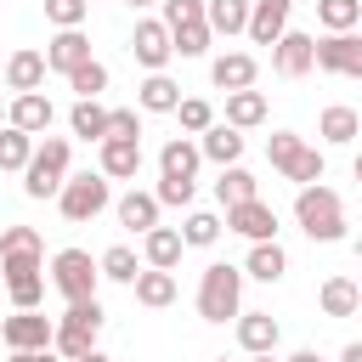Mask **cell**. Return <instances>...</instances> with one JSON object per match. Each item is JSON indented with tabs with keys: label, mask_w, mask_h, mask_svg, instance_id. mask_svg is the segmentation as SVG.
<instances>
[{
	"label": "cell",
	"mask_w": 362,
	"mask_h": 362,
	"mask_svg": "<svg viewBox=\"0 0 362 362\" xmlns=\"http://www.w3.org/2000/svg\"><path fill=\"white\" fill-rule=\"evenodd\" d=\"M130 288H136V305H147V311H164V305L175 300V272H164V266H141Z\"/></svg>",
	"instance_id": "22"
},
{
	"label": "cell",
	"mask_w": 362,
	"mask_h": 362,
	"mask_svg": "<svg viewBox=\"0 0 362 362\" xmlns=\"http://www.w3.org/2000/svg\"><path fill=\"white\" fill-rule=\"evenodd\" d=\"M0 79H6V62H0Z\"/></svg>",
	"instance_id": "55"
},
{
	"label": "cell",
	"mask_w": 362,
	"mask_h": 362,
	"mask_svg": "<svg viewBox=\"0 0 362 362\" xmlns=\"http://www.w3.org/2000/svg\"><path fill=\"white\" fill-rule=\"evenodd\" d=\"M356 260H362V238H356Z\"/></svg>",
	"instance_id": "53"
},
{
	"label": "cell",
	"mask_w": 362,
	"mask_h": 362,
	"mask_svg": "<svg viewBox=\"0 0 362 362\" xmlns=\"http://www.w3.org/2000/svg\"><path fill=\"white\" fill-rule=\"evenodd\" d=\"M34 158V136L17 124H0V170H23Z\"/></svg>",
	"instance_id": "36"
},
{
	"label": "cell",
	"mask_w": 362,
	"mask_h": 362,
	"mask_svg": "<svg viewBox=\"0 0 362 362\" xmlns=\"http://www.w3.org/2000/svg\"><path fill=\"white\" fill-rule=\"evenodd\" d=\"M226 232H238L249 243H266V238H277V209L260 204V198H243V204L226 209Z\"/></svg>",
	"instance_id": "12"
},
{
	"label": "cell",
	"mask_w": 362,
	"mask_h": 362,
	"mask_svg": "<svg viewBox=\"0 0 362 362\" xmlns=\"http://www.w3.org/2000/svg\"><path fill=\"white\" fill-rule=\"evenodd\" d=\"M288 362H322V356H317V351H294Z\"/></svg>",
	"instance_id": "49"
},
{
	"label": "cell",
	"mask_w": 362,
	"mask_h": 362,
	"mask_svg": "<svg viewBox=\"0 0 362 362\" xmlns=\"http://www.w3.org/2000/svg\"><path fill=\"white\" fill-rule=\"evenodd\" d=\"M181 249H187V243H181L175 226H153V232H141V255H147V266H164V272H170V266L181 260Z\"/></svg>",
	"instance_id": "33"
},
{
	"label": "cell",
	"mask_w": 362,
	"mask_h": 362,
	"mask_svg": "<svg viewBox=\"0 0 362 362\" xmlns=\"http://www.w3.org/2000/svg\"><path fill=\"white\" fill-rule=\"evenodd\" d=\"M79 62H90V40H85L79 28H57L51 45H45V68H51V74H74Z\"/></svg>",
	"instance_id": "16"
},
{
	"label": "cell",
	"mask_w": 362,
	"mask_h": 362,
	"mask_svg": "<svg viewBox=\"0 0 362 362\" xmlns=\"http://www.w3.org/2000/svg\"><path fill=\"white\" fill-rule=\"evenodd\" d=\"M317 68L362 79V34H322L317 40Z\"/></svg>",
	"instance_id": "11"
},
{
	"label": "cell",
	"mask_w": 362,
	"mask_h": 362,
	"mask_svg": "<svg viewBox=\"0 0 362 362\" xmlns=\"http://www.w3.org/2000/svg\"><path fill=\"white\" fill-rule=\"evenodd\" d=\"M51 283H57L62 300H90L96 283H102V266H96L85 249H57V260H51Z\"/></svg>",
	"instance_id": "7"
},
{
	"label": "cell",
	"mask_w": 362,
	"mask_h": 362,
	"mask_svg": "<svg viewBox=\"0 0 362 362\" xmlns=\"http://www.w3.org/2000/svg\"><path fill=\"white\" fill-rule=\"evenodd\" d=\"M204 23H209V34H243L249 28V0H204Z\"/></svg>",
	"instance_id": "30"
},
{
	"label": "cell",
	"mask_w": 362,
	"mask_h": 362,
	"mask_svg": "<svg viewBox=\"0 0 362 362\" xmlns=\"http://www.w3.org/2000/svg\"><path fill=\"white\" fill-rule=\"evenodd\" d=\"M198 153H204L209 164H238V158H243V130H232V124L221 119V124H209V130H204Z\"/></svg>",
	"instance_id": "24"
},
{
	"label": "cell",
	"mask_w": 362,
	"mask_h": 362,
	"mask_svg": "<svg viewBox=\"0 0 362 362\" xmlns=\"http://www.w3.org/2000/svg\"><path fill=\"white\" fill-rule=\"evenodd\" d=\"M68 90H79V96H102L107 90V68L90 57V62H79L74 74H68Z\"/></svg>",
	"instance_id": "41"
},
{
	"label": "cell",
	"mask_w": 362,
	"mask_h": 362,
	"mask_svg": "<svg viewBox=\"0 0 362 362\" xmlns=\"http://www.w3.org/2000/svg\"><path fill=\"white\" fill-rule=\"evenodd\" d=\"M102 153H96V170L107 175V181H136V170H141V141H130V136H107V141H96Z\"/></svg>",
	"instance_id": "14"
},
{
	"label": "cell",
	"mask_w": 362,
	"mask_h": 362,
	"mask_svg": "<svg viewBox=\"0 0 362 362\" xmlns=\"http://www.w3.org/2000/svg\"><path fill=\"white\" fill-rule=\"evenodd\" d=\"M288 11H294V0H249V40L255 45H277L283 40V28H288Z\"/></svg>",
	"instance_id": "15"
},
{
	"label": "cell",
	"mask_w": 362,
	"mask_h": 362,
	"mask_svg": "<svg viewBox=\"0 0 362 362\" xmlns=\"http://www.w3.org/2000/svg\"><path fill=\"white\" fill-rule=\"evenodd\" d=\"M283 272H288V255H283V243H277V238H266V243H249L243 277H260V283H283Z\"/></svg>",
	"instance_id": "23"
},
{
	"label": "cell",
	"mask_w": 362,
	"mask_h": 362,
	"mask_svg": "<svg viewBox=\"0 0 362 362\" xmlns=\"http://www.w3.org/2000/svg\"><path fill=\"white\" fill-rule=\"evenodd\" d=\"M158 204H175V209H187L192 204V181H170V175H158V192H153Z\"/></svg>",
	"instance_id": "44"
},
{
	"label": "cell",
	"mask_w": 362,
	"mask_h": 362,
	"mask_svg": "<svg viewBox=\"0 0 362 362\" xmlns=\"http://www.w3.org/2000/svg\"><path fill=\"white\" fill-rule=\"evenodd\" d=\"M238 311H243V266H226V260L204 266V277H198V317L204 322H232Z\"/></svg>",
	"instance_id": "2"
},
{
	"label": "cell",
	"mask_w": 362,
	"mask_h": 362,
	"mask_svg": "<svg viewBox=\"0 0 362 362\" xmlns=\"http://www.w3.org/2000/svg\"><path fill=\"white\" fill-rule=\"evenodd\" d=\"M62 181H68V136H40L34 158L23 164V192L28 198H57Z\"/></svg>",
	"instance_id": "4"
},
{
	"label": "cell",
	"mask_w": 362,
	"mask_h": 362,
	"mask_svg": "<svg viewBox=\"0 0 362 362\" xmlns=\"http://www.w3.org/2000/svg\"><path fill=\"white\" fill-rule=\"evenodd\" d=\"M51 334H57V322H51V317H40V305H34V311H17V317H6V322H0V339H6L11 351H45V345H51Z\"/></svg>",
	"instance_id": "13"
},
{
	"label": "cell",
	"mask_w": 362,
	"mask_h": 362,
	"mask_svg": "<svg viewBox=\"0 0 362 362\" xmlns=\"http://www.w3.org/2000/svg\"><path fill=\"white\" fill-rule=\"evenodd\" d=\"M215 198H221V209H232V204H243V198H260V181H255V175H249L243 164H221Z\"/></svg>",
	"instance_id": "32"
},
{
	"label": "cell",
	"mask_w": 362,
	"mask_h": 362,
	"mask_svg": "<svg viewBox=\"0 0 362 362\" xmlns=\"http://www.w3.org/2000/svg\"><path fill=\"white\" fill-rule=\"evenodd\" d=\"M136 102H141V113H175L181 85H175L170 74H147V79L136 85Z\"/></svg>",
	"instance_id": "25"
},
{
	"label": "cell",
	"mask_w": 362,
	"mask_h": 362,
	"mask_svg": "<svg viewBox=\"0 0 362 362\" xmlns=\"http://www.w3.org/2000/svg\"><path fill=\"white\" fill-rule=\"evenodd\" d=\"M209 40H215V34H209V23H204V17H187V23H175V28H170L175 57H204V51H209Z\"/></svg>",
	"instance_id": "34"
},
{
	"label": "cell",
	"mask_w": 362,
	"mask_h": 362,
	"mask_svg": "<svg viewBox=\"0 0 362 362\" xmlns=\"http://www.w3.org/2000/svg\"><path fill=\"white\" fill-rule=\"evenodd\" d=\"M51 119H57V107H51V96H40V90H23V96L6 107V124L28 130V136H45V130H51Z\"/></svg>",
	"instance_id": "17"
},
{
	"label": "cell",
	"mask_w": 362,
	"mask_h": 362,
	"mask_svg": "<svg viewBox=\"0 0 362 362\" xmlns=\"http://www.w3.org/2000/svg\"><path fill=\"white\" fill-rule=\"evenodd\" d=\"M187 17H204V0H164V28H175V23H187Z\"/></svg>",
	"instance_id": "45"
},
{
	"label": "cell",
	"mask_w": 362,
	"mask_h": 362,
	"mask_svg": "<svg viewBox=\"0 0 362 362\" xmlns=\"http://www.w3.org/2000/svg\"><path fill=\"white\" fill-rule=\"evenodd\" d=\"M311 68H317V34L283 28V40L272 45V74L277 79H305Z\"/></svg>",
	"instance_id": "9"
},
{
	"label": "cell",
	"mask_w": 362,
	"mask_h": 362,
	"mask_svg": "<svg viewBox=\"0 0 362 362\" xmlns=\"http://www.w3.org/2000/svg\"><path fill=\"white\" fill-rule=\"evenodd\" d=\"M215 362H226V356H215Z\"/></svg>",
	"instance_id": "56"
},
{
	"label": "cell",
	"mask_w": 362,
	"mask_h": 362,
	"mask_svg": "<svg viewBox=\"0 0 362 362\" xmlns=\"http://www.w3.org/2000/svg\"><path fill=\"white\" fill-rule=\"evenodd\" d=\"M45 74H51V68H45V51H28V45H23V51L6 57V90H17V96H23V90H40Z\"/></svg>",
	"instance_id": "19"
},
{
	"label": "cell",
	"mask_w": 362,
	"mask_h": 362,
	"mask_svg": "<svg viewBox=\"0 0 362 362\" xmlns=\"http://www.w3.org/2000/svg\"><path fill=\"white\" fill-rule=\"evenodd\" d=\"M85 11H90V0H45V17H51L57 28H79Z\"/></svg>",
	"instance_id": "42"
},
{
	"label": "cell",
	"mask_w": 362,
	"mask_h": 362,
	"mask_svg": "<svg viewBox=\"0 0 362 362\" xmlns=\"http://www.w3.org/2000/svg\"><path fill=\"white\" fill-rule=\"evenodd\" d=\"M317 305H322V317H356L362 288H356L351 277H328V283L317 288Z\"/></svg>",
	"instance_id": "29"
},
{
	"label": "cell",
	"mask_w": 362,
	"mask_h": 362,
	"mask_svg": "<svg viewBox=\"0 0 362 362\" xmlns=\"http://www.w3.org/2000/svg\"><path fill=\"white\" fill-rule=\"evenodd\" d=\"M102 277H113V283H136V272H141V260H136V249L130 243H113V249H102Z\"/></svg>",
	"instance_id": "37"
},
{
	"label": "cell",
	"mask_w": 362,
	"mask_h": 362,
	"mask_svg": "<svg viewBox=\"0 0 362 362\" xmlns=\"http://www.w3.org/2000/svg\"><path fill=\"white\" fill-rule=\"evenodd\" d=\"M113 204V192H107V175L96 170H85V175H68L62 187H57V209H62V221H74V226H85V221H96L102 209Z\"/></svg>",
	"instance_id": "6"
},
{
	"label": "cell",
	"mask_w": 362,
	"mask_h": 362,
	"mask_svg": "<svg viewBox=\"0 0 362 362\" xmlns=\"http://www.w3.org/2000/svg\"><path fill=\"white\" fill-rule=\"evenodd\" d=\"M249 362H277V356H272V351H260V356H249Z\"/></svg>",
	"instance_id": "50"
},
{
	"label": "cell",
	"mask_w": 362,
	"mask_h": 362,
	"mask_svg": "<svg viewBox=\"0 0 362 362\" xmlns=\"http://www.w3.org/2000/svg\"><path fill=\"white\" fill-rule=\"evenodd\" d=\"M356 311H362V305H356Z\"/></svg>",
	"instance_id": "58"
},
{
	"label": "cell",
	"mask_w": 362,
	"mask_h": 362,
	"mask_svg": "<svg viewBox=\"0 0 362 362\" xmlns=\"http://www.w3.org/2000/svg\"><path fill=\"white\" fill-rule=\"evenodd\" d=\"M74 362H113V356H102V351L90 345V351H85V356H74Z\"/></svg>",
	"instance_id": "48"
},
{
	"label": "cell",
	"mask_w": 362,
	"mask_h": 362,
	"mask_svg": "<svg viewBox=\"0 0 362 362\" xmlns=\"http://www.w3.org/2000/svg\"><path fill=\"white\" fill-rule=\"evenodd\" d=\"M158 209H164V204H158L153 192H136V187H130V192L119 198V226H130V232H153V226H158Z\"/></svg>",
	"instance_id": "28"
},
{
	"label": "cell",
	"mask_w": 362,
	"mask_h": 362,
	"mask_svg": "<svg viewBox=\"0 0 362 362\" xmlns=\"http://www.w3.org/2000/svg\"><path fill=\"white\" fill-rule=\"evenodd\" d=\"M266 119V96L249 85V90H226V124L232 130H255Z\"/></svg>",
	"instance_id": "31"
},
{
	"label": "cell",
	"mask_w": 362,
	"mask_h": 362,
	"mask_svg": "<svg viewBox=\"0 0 362 362\" xmlns=\"http://www.w3.org/2000/svg\"><path fill=\"white\" fill-rule=\"evenodd\" d=\"M266 158H272V170H277V175H288L294 187H311V181H322V170H328V164H322V153H317V147H305L294 130H277V136L266 141Z\"/></svg>",
	"instance_id": "5"
},
{
	"label": "cell",
	"mask_w": 362,
	"mask_h": 362,
	"mask_svg": "<svg viewBox=\"0 0 362 362\" xmlns=\"http://www.w3.org/2000/svg\"><path fill=\"white\" fill-rule=\"evenodd\" d=\"M124 6H130V0H124Z\"/></svg>",
	"instance_id": "57"
},
{
	"label": "cell",
	"mask_w": 362,
	"mask_h": 362,
	"mask_svg": "<svg viewBox=\"0 0 362 362\" xmlns=\"http://www.w3.org/2000/svg\"><path fill=\"white\" fill-rule=\"evenodd\" d=\"M130 6H153V0H130Z\"/></svg>",
	"instance_id": "52"
},
{
	"label": "cell",
	"mask_w": 362,
	"mask_h": 362,
	"mask_svg": "<svg viewBox=\"0 0 362 362\" xmlns=\"http://www.w3.org/2000/svg\"><path fill=\"white\" fill-rule=\"evenodd\" d=\"M339 362H362V339H351V345L339 351Z\"/></svg>",
	"instance_id": "47"
},
{
	"label": "cell",
	"mask_w": 362,
	"mask_h": 362,
	"mask_svg": "<svg viewBox=\"0 0 362 362\" xmlns=\"http://www.w3.org/2000/svg\"><path fill=\"white\" fill-rule=\"evenodd\" d=\"M255 74H260V62H255L249 51H226V57H215V62H209V79H215L221 90H249V85H255Z\"/></svg>",
	"instance_id": "20"
},
{
	"label": "cell",
	"mask_w": 362,
	"mask_h": 362,
	"mask_svg": "<svg viewBox=\"0 0 362 362\" xmlns=\"http://www.w3.org/2000/svg\"><path fill=\"white\" fill-rule=\"evenodd\" d=\"M96 334H102V300L90 294V300H68V311L57 317V334H51V351L57 356H85L90 345H96Z\"/></svg>",
	"instance_id": "3"
},
{
	"label": "cell",
	"mask_w": 362,
	"mask_h": 362,
	"mask_svg": "<svg viewBox=\"0 0 362 362\" xmlns=\"http://www.w3.org/2000/svg\"><path fill=\"white\" fill-rule=\"evenodd\" d=\"M221 226H226L221 215H209V209H192V215H187V226H181V243H192V249H209V243L221 238Z\"/></svg>",
	"instance_id": "38"
},
{
	"label": "cell",
	"mask_w": 362,
	"mask_h": 362,
	"mask_svg": "<svg viewBox=\"0 0 362 362\" xmlns=\"http://www.w3.org/2000/svg\"><path fill=\"white\" fill-rule=\"evenodd\" d=\"M317 23L328 34H351L362 23V0H317Z\"/></svg>",
	"instance_id": "35"
},
{
	"label": "cell",
	"mask_w": 362,
	"mask_h": 362,
	"mask_svg": "<svg viewBox=\"0 0 362 362\" xmlns=\"http://www.w3.org/2000/svg\"><path fill=\"white\" fill-rule=\"evenodd\" d=\"M68 130L85 136V141H107V107H102L96 96H79V102L68 107Z\"/></svg>",
	"instance_id": "26"
},
{
	"label": "cell",
	"mask_w": 362,
	"mask_h": 362,
	"mask_svg": "<svg viewBox=\"0 0 362 362\" xmlns=\"http://www.w3.org/2000/svg\"><path fill=\"white\" fill-rule=\"evenodd\" d=\"M198 164H204V153L187 136L164 141V153H158V175H170V181H198Z\"/></svg>",
	"instance_id": "21"
},
{
	"label": "cell",
	"mask_w": 362,
	"mask_h": 362,
	"mask_svg": "<svg viewBox=\"0 0 362 362\" xmlns=\"http://www.w3.org/2000/svg\"><path fill=\"white\" fill-rule=\"evenodd\" d=\"M294 221H300V232H305L311 243H339V238H345V204H339V192L322 187V181H311V187L294 192Z\"/></svg>",
	"instance_id": "1"
},
{
	"label": "cell",
	"mask_w": 362,
	"mask_h": 362,
	"mask_svg": "<svg viewBox=\"0 0 362 362\" xmlns=\"http://www.w3.org/2000/svg\"><path fill=\"white\" fill-rule=\"evenodd\" d=\"M17 272H45V243H40L34 226L0 232V277H17Z\"/></svg>",
	"instance_id": "8"
},
{
	"label": "cell",
	"mask_w": 362,
	"mask_h": 362,
	"mask_svg": "<svg viewBox=\"0 0 362 362\" xmlns=\"http://www.w3.org/2000/svg\"><path fill=\"white\" fill-rule=\"evenodd\" d=\"M317 136L328 141V147H345V141H356L362 136V119H356V107H322V119H317Z\"/></svg>",
	"instance_id": "27"
},
{
	"label": "cell",
	"mask_w": 362,
	"mask_h": 362,
	"mask_svg": "<svg viewBox=\"0 0 362 362\" xmlns=\"http://www.w3.org/2000/svg\"><path fill=\"white\" fill-rule=\"evenodd\" d=\"M0 124H6V107H0Z\"/></svg>",
	"instance_id": "54"
},
{
	"label": "cell",
	"mask_w": 362,
	"mask_h": 362,
	"mask_svg": "<svg viewBox=\"0 0 362 362\" xmlns=\"http://www.w3.org/2000/svg\"><path fill=\"white\" fill-rule=\"evenodd\" d=\"M130 51H136V62H141L147 74H164V62L175 57V45H170V28H164L158 17H141V23H136V34H130Z\"/></svg>",
	"instance_id": "10"
},
{
	"label": "cell",
	"mask_w": 362,
	"mask_h": 362,
	"mask_svg": "<svg viewBox=\"0 0 362 362\" xmlns=\"http://www.w3.org/2000/svg\"><path fill=\"white\" fill-rule=\"evenodd\" d=\"M11 362H62V356L45 345V351H11Z\"/></svg>",
	"instance_id": "46"
},
{
	"label": "cell",
	"mask_w": 362,
	"mask_h": 362,
	"mask_svg": "<svg viewBox=\"0 0 362 362\" xmlns=\"http://www.w3.org/2000/svg\"><path fill=\"white\" fill-rule=\"evenodd\" d=\"M277 339H283V328H277V317H272V311H238V345H243L249 356L277 351Z\"/></svg>",
	"instance_id": "18"
},
{
	"label": "cell",
	"mask_w": 362,
	"mask_h": 362,
	"mask_svg": "<svg viewBox=\"0 0 362 362\" xmlns=\"http://www.w3.org/2000/svg\"><path fill=\"white\" fill-rule=\"evenodd\" d=\"M175 119H181V130H192V136H204V130L215 124V107H209L204 96H181V102H175Z\"/></svg>",
	"instance_id": "40"
},
{
	"label": "cell",
	"mask_w": 362,
	"mask_h": 362,
	"mask_svg": "<svg viewBox=\"0 0 362 362\" xmlns=\"http://www.w3.org/2000/svg\"><path fill=\"white\" fill-rule=\"evenodd\" d=\"M356 181H362V153H356Z\"/></svg>",
	"instance_id": "51"
},
{
	"label": "cell",
	"mask_w": 362,
	"mask_h": 362,
	"mask_svg": "<svg viewBox=\"0 0 362 362\" xmlns=\"http://www.w3.org/2000/svg\"><path fill=\"white\" fill-rule=\"evenodd\" d=\"M107 136H130V141H141V113H136V107H107Z\"/></svg>",
	"instance_id": "43"
},
{
	"label": "cell",
	"mask_w": 362,
	"mask_h": 362,
	"mask_svg": "<svg viewBox=\"0 0 362 362\" xmlns=\"http://www.w3.org/2000/svg\"><path fill=\"white\" fill-rule=\"evenodd\" d=\"M6 288H11V305L17 311H34L45 300V272H17V277H6Z\"/></svg>",
	"instance_id": "39"
}]
</instances>
